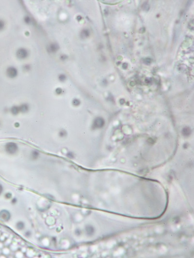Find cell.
I'll return each instance as SVG.
<instances>
[{
  "mask_svg": "<svg viewBox=\"0 0 194 258\" xmlns=\"http://www.w3.org/2000/svg\"><path fill=\"white\" fill-rule=\"evenodd\" d=\"M20 109L22 112H26L28 110V107L26 105H23L21 106Z\"/></svg>",
  "mask_w": 194,
  "mask_h": 258,
  "instance_id": "ba28073f",
  "label": "cell"
},
{
  "mask_svg": "<svg viewBox=\"0 0 194 258\" xmlns=\"http://www.w3.org/2000/svg\"><path fill=\"white\" fill-rule=\"evenodd\" d=\"M19 109L18 107H14L11 109L12 113L14 114H17L19 113Z\"/></svg>",
  "mask_w": 194,
  "mask_h": 258,
  "instance_id": "52a82bcc",
  "label": "cell"
},
{
  "mask_svg": "<svg viewBox=\"0 0 194 258\" xmlns=\"http://www.w3.org/2000/svg\"><path fill=\"white\" fill-rule=\"evenodd\" d=\"M25 20H26V22H27V21H29L30 20H29V19L28 18H26V19H25Z\"/></svg>",
  "mask_w": 194,
  "mask_h": 258,
  "instance_id": "4fadbf2b",
  "label": "cell"
},
{
  "mask_svg": "<svg viewBox=\"0 0 194 258\" xmlns=\"http://www.w3.org/2000/svg\"><path fill=\"white\" fill-rule=\"evenodd\" d=\"M6 73L8 77L12 78H14L17 75V71L14 67H9L7 69Z\"/></svg>",
  "mask_w": 194,
  "mask_h": 258,
  "instance_id": "7a4b0ae2",
  "label": "cell"
},
{
  "mask_svg": "<svg viewBox=\"0 0 194 258\" xmlns=\"http://www.w3.org/2000/svg\"><path fill=\"white\" fill-rule=\"evenodd\" d=\"M17 55L18 58L20 59H23L26 57L27 55V51L23 48H21L18 50V51L17 52Z\"/></svg>",
  "mask_w": 194,
  "mask_h": 258,
  "instance_id": "3957f363",
  "label": "cell"
},
{
  "mask_svg": "<svg viewBox=\"0 0 194 258\" xmlns=\"http://www.w3.org/2000/svg\"><path fill=\"white\" fill-rule=\"evenodd\" d=\"M18 147L15 143L13 142H9L6 144L5 146V150L8 153L12 154L14 153L17 151Z\"/></svg>",
  "mask_w": 194,
  "mask_h": 258,
  "instance_id": "6da1fadb",
  "label": "cell"
},
{
  "mask_svg": "<svg viewBox=\"0 0 194 258\" xmlns=\"http://www.w3.org/2000/svg\"><path fill=\"white\" fill-rule=\"evenodd\" d=\"M102 119H97L95 120L94 122V126L96 127H99L102 125Z\"/></svg>",
  "mask_w": 194,
  "mask_h": 258,
  "instance_id": "8992f818",
  "label": "cell"
},
{
  "mask_svg": "<svg viewBox=\"0 0 194 258\" xmlns=\"http://www.w3.org/2000/svg\"><path fill=\"white\" fill-rule=\"evenodd\" d=\"M60 80L61 81H64L65 80V76L64 75H61L60 76Z\"/></svg>",
  "mask_w": 194,
  "mask_h": 258,
  "instance_id": "8fae6325",
  "label": "cell"
},
{
  "mask_svg": "<svg viewBox=\"0 0 194 258\" xmlns=\"http://www.w3.org/2000/svg\"><path fill=\"white\" fill-rule=\"evenodd\" d=\"M2 191H3V187H2V186L0 185V194L2 193Z\"/></svg>",
  "mask_w": 194,
  "mask_h": 258,
  "instance_id": "7c38bea8",
  "label": "cell"
},
{
  "mask_svg": "<svg viewBox=\"0 0 194 258\" xmlns=\"http://www.w3.org/2000/svg\"><path fill=\"white\" fill-rule=\"evenodd\" d=\"M49 51L50 52H54L58 49V46L56 44H53L50 45L48 48Z\"/></svg>",
  "mask_w": 194,
  "mask_h": 258,
  "instance_id": "5b68a950",
  "label": "cell"
},
{
  "mask_svg": "<svg viewBox=\"0 0 194 258\" xmlns=\"http://www.w3.org/2000/svg\"><path fill=\"white\" fill-rule=\"evenodd\" d=\"M10 218V214L7 211H3L0 213V218L1 219L7 221Z\"/></svg>",
  "mask_w": 194,
  "mask_h": 258,
  "instance_id": "277c9868",
  "label": "cell"
},
{
  "mask_svg": "<svg viewBox=\"0 0 194 258\" xmlns=\"http://www.w3.org/2000/svg\"><path fill=\"white\" fill-rule=\"evenodd\" d=\"M4 22L3 21L0 20V30H1L2 29H3L4 27Z\"/></svg>",
  "mask_w": 194,
  "mask_h": 258,
  "instance_id": "30bf717a",
  "label": "cell"
},
{
  "mask_svg": "<svg viewBox=\"0 0 194 258\" xmlns=\"http://www.w3.org/2000/svg\"><path fill=\"white\" fill-rule=\"evenodd\" d=\"M80 104V102L77 99H74L73 101V104L75 106H77Z\"/></svg>",
  "mask_w": 194,
  "mask_h": 258,
  "instance_id": "9c48e42d",
  "label": "cell"
}]
</instances>
